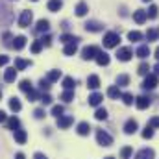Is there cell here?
I'll use <instances>...</instances> for the list:
<instances>
[{
  "label": "cell",
  "instance_id": "cell-28",
  "mask_svg": "<svg viewBox=\"0 0 159 159\" xmlns=\"http://www.w3.org/2000/svg\"><path fill=\"white\" fill-rule=\"evenodd\" d=\"M87 11H89V7H87L85 2H80L78 6H76V15H78V17H85Z\"/></svg>",
  "mask_w": 159,
  "mask_h": 159
},
{
  "label": "cell",
  "instance_id": "cell-1",
  "mask_svg": "<svg viewBox=\"0 0 159 159\" xmlns=\"http://www.w3.org/2000/svg\"><path fill=\"white\" fill-rule=\"evenodd\" d=\"M119 43H120V35L115 34V32H109V34L104 35V46L106 48H115V46H119Z\"/></svg>",
  "mask_w": 159,
  "mask_h": 159
},
{
  "label": "cell",
  "instance_id": "cell-46",
  "mask_svg": "<svg viewBox=\"0 0 159 159\" xmlns=\"http://www.w3.org/2000/svg\"><path fill=\"white\" fill-rule=\"evenodd\" d=\"M11 41H13V35H11L9 32H6V34H4V44H6V46H13Z\"/></svg>",
  "mask_w": 159,
  "mask_h": 159
},
{
  "label": "cell",
  "instance_id": "cell-40",
  "mask_svg": "<svg viewBox=\"0 0 159 159\" xmlns=\"http://www.w3.org/2000/svg\"><path fill=\"white\" fill-rule=\"evenodd\" d=\"M120 98H122V102H124L126 106H131V104H133V94H129V93H124Z\"/></svg>",
  "mask_w": 159,
  "mask_h": 159
},
{
  "label": "cell",
  "instance_id": "cell-51",
  "mask_svg": "<svg viewBox=\"0 0 159 159\" xmlns=\"http://www.w3.org/2000/svg\"><path fill=\"white\" fill-rule=\"evenodd\" d=\"M148 126L150 128H159V117H152L150 122H148Z\"/></svg>",
  "mask_w": 159,
  "mask_h": 159
},
{
  "label": "cell",
  "instance_id": "cell-22",
  "mask_svg": "<svg viewBox=\"0 0 159 159\" xmlns=\"http://www.w3.org/2000/svg\"><path fill=\"white\" fill-rule=\"evenodd\" d=\"M9 109H11V111H15V113H19V111L22 109V104H20V100L13 96V98L9 100Z\"/></svg>",
  "mask_w": 159,
  "mask_h": 159
},
{
  "label": "cell",
  "instance_id": "cell-36",
  "mask_svg": "<svg viewBox=\"0 0 159 159\" xmlns=\"http://www.w3.org/2000/svg\"><path fill=\"white\" fill-rule=\"evenodd\" d=\"M128 83H129V76L128 74H120L119 78H117V87H124Z\"/></svg>",
  "mask_w": 159,
  "mask_h": 159
},
{
  "label": "cell",
  "instance_id": "cell-30",
  "mask_svg": "<svg viewBox=\"0 0 159 159\" xmlns=\"http://www.w3.org/2000/svg\"><path fill=\"white\" fill-rule=\"evenodd\" d=\"M74 85H76L74 78H70V76L63 78V87H65V91H72V89H74Z\"/></svg>",
  "mask_w": 159,
  "mask_h": 159
},
{
  "label": "cell",
  "instance_id": "cell-37",
  "mask_svg": "<svg viewBox=\"0 0 159 159\" xmlns=\"http://www.w3.org/2000/svg\"><path fill=\"white\" fill-rule=\"evenodd\" d=\"M128 39L133 41V43L143 41V34H141V32H137V30H135V32H129V34H128Z\"/></svg>",
  "mask_w": 159,
  "mask_h": 159
},
{
  "label": "cell",
  "instance_id": "cell-2",
  "mask_svg": "<svg viewBox=\"0 0 159 159\" xmlns=\"http://www.w3.org/2000/svg\"><path fill=\"white\" fill-rule=\"evenodd\" d=\"M96 141H98L100 146H106V148L113 144V137H111L109 133H106L104 129H98V131H96Z\"/></svg>",
  "mask_w": 159,
  "mask_h": 159
},
{
  "label": "cell",
  "instance_id": "cell-42",
  "mask_svg": "<svg viewBox=\"0 0 159 159\" xmlns=\"http://www.w3.org/2000/svg\"><path fill=\"white\" fill-rule=\"evenodd\" d=\"M41 50H43V43H41L39 39L34 41V43H32V52H34V54H39Z\"/></svg>",
  "mask_w": 159,
  "mask_h": 159
},
{
  "label": "cell",
  "instance_id": "cell-19",
  "mask_svg": "<svg viewBox=\"0 0 159 159\" xmlns=\"http://www.w3.org/2000/svg\"><path fill=\"white\" fill-rule=\"evenodd\" d=\"M32 65V61L30 59H20V57H17L15 59V70H24L26 67H30Z\"/></svg>",
  "mask_w": 159,
  "mask_h": 159
},
{
  "label": "cell",
  "instance_id": "cell-35",
  "mask_svg": "<svg viewBox=\"0 0 159 159\" xmlns=\"http://www.w3.org/2000/svg\"><path fill=\"white\" fill-rule=\"evenodd\" d=\"M131 154H133L131 146H124V148L120 150V159H129L131 157Z\"/></svg>",
  "mask_w": 159,
  "mask_h": 159
},
{
  "label": "cell",
  "instance_id": "cell-4",
  "mask_svg": "<svg viewBox=\"0 0 159 159\" xmlns=\"http://www.w3.org/2000/svg\"><path fill=\"white\" fill-rule=\"evenodd\" d=\"M32 20H34V15H32V11L24 9V11L20 13V17H19V26H20V28H28V26L32 24Z\"/></svg>",
  "mask_w": 159,
  "mask_h": 159
},
{
  "label": "cell",
  "instance_id": "cell-20",
  "mask_svg": "<svg viewBox=\"0 0 159 159\" xmlns=\"http://www.w3.org/2000/svg\"><path fill=\"white\" fill-rule=\"evenodd\" d=\"M96 63H98L100 67H107V65H109V56H107L106 52H100V54L96 56Z\"/></svg>",
  "mask_w": 159,
  "mask_h": 159
},
{
  "label": "cell",
  "instance_id": "cell-41",
  "mask_svg": "<svg viewBox=\"0 0 159 159\" xmlns=\"http://www.w3.org/2000/svg\"><path fill=\"white\" fill-rule=\"evenodd\" d=\"M143 137H144V139H152V137H154V128H150V126L146 124V128L143 129Z\"/></svg>",
  "mask_w": 159,
  "mask_h": 159
},
{
  "label": "cell",
  "instance_id": "cell-26",
  "mask_svg": "<svg viewBox=\"0 0 159 159\" xmlns=\"http://www.w3.org/2000/svg\"><path fill=\"white\" fill-rule=\"evenodd\" d=\"M59 41H61V43H65V44H69V43H76V44H78L80 37H76V35H70V34H63V35L59 37Z\"/></svg>",
  "mask_w": 159,
  "mask_h": 159
},
{
  "label": "cell",
  "instance_id": "cell-24",
  "mask_svg": "<svg viewBox=\"0 0 159 159\" xmlns=\"http://www.w3.org/2000/svg\"><path fill=\"white\" fill-rule=\"evenodd\" d=\"M107 96H109V98H120V96H122L120 87H117V85H111V87L107 89Z\"/></svg>",
  "mask_w": 159,
  "mask_h": 159
},
{
  "label": "cell",
  "instance_id": "cell-5",
  "mask_svg": "<svg viewBox=\"0 0 159 159\" xmlns=\"http://www.w3.org/2000/svg\"><path fill=\"white\" fill-rule=\"evenodd\" d=\"M131 57H133V50H131L129 46L119 48V52H117V59H119V61H129Z\"/></svg>",
  "mask_w": 159,
  "mask_h": 159
},
{
  "label": "cell",
  "instance_id": "cell-44",
  "mask_svg": "<svg viewBox=\"0 0 159 159\" xmlns=\"http://www.w3.org/2000/svg\"><path fill=\"white\" fill-rule=\"evenodd\" d=\"M157 37H159L157 30H148V32H146V39H148V41H156Z\"/></svg>",
  "mask_w": 159,
  "mask_h": 159
},
{
  "label": "cell",
  "instance_id": "cell-47",
  "mask_svg": "<svg viewBox=\"0 0 159 159\" xmlns=\"http://www.w3.org/2000/svg\"><path fill=\"white\" fill-rule=\"evenodd\" d=\"M39 89L41 91H43V93H44V91H48V89H50V81H48V80H41L39 81Z\"/></svg>",
  "mask_w": 159,
  "mask_h": 159
},
{
  "label": "cell",
  "instance_id": "cell-13",
  "mask_svg": "<svg viewBox=\"0 0 159 159\" xmlns=\"http://www.w3.org/2000/svg\"><path fill=\"white\" fill-rule=\"evenodd\" d=\"M15 78H17V70H15V67L6 69V72H4V81H6V83H13Z\"/></svg>",
  "mask_w": 159,
  "mask_h": 159
},
{
  "label": "cell",
  "instance_id": "cell-58",
  "mask_svg": "<svg viewBox=\"0 0 159 159\" xmlns=\"http://www.w3.org/2000/svg\"><path fill=\"white\" fill-rule=\"evenodd\" d=\"M0 100H2V91H0Z\"/></svg>",
  "mask_w": 159,
  "mask_h": 159
},
{
  "label": "cell",
  "instance_id": "cell-57",
  "mask_svg": "<svg viewBox=\"0 0 159 159\" xmlns=\"http://www.w3.org/2000/svg\"><path fill=\"white\" fill-rule=\"evenodd\" d=\"M156 57H157V61H159V46L156 48Z\"/></svg>",
  "mask_w": 159,
  "mask_h": 159
},
{
  "label": "cell",
  "instance_id": "cell-17",
  "mask_svg": "<svg viewBox=\"0 0 159 159\" xmlns=\"http://www.w3.org/2000/svg\"><path fill=\"white\" fill-rule=\"evenodd\" d=\"M24 46H26V37H24V35L13 37V48H15V50H22Z\"/></svg>",
  "mask_w": 159,
  "mask_h": 159
},
{
  "label": "cell",
  "instance_id": "cell-52",
  "mask_svg": "<svg viewBox=\"0 0 159 159\" xmlns=\"http://www.w3.org/2000/svg\"><path fill=\"white\" fill-rule=\"evenodd\" d=\"M9 63V57L7 56H0V67H4V65H7Z\"/></svg>",
  "mask_w": 159,
  "mask_h": 159
},
{
  "label": "cell",
  "instance_id": "cell-8",
  "mask_svg": "<svg viewBox=\"0 0 159 159\" xmlns=\"http://www.w3.org/2000/svg\"><path fill=\"white\" fill-rule=\"evenodd\" d=\"M137 129H139V124H137V120L129 119L126 124H124V133H126V135H133Z\"/></svg>",
  "mask_w": 159,
  "mask_h": 159
},
{
  "label": "cell",
  "instance_id": "cell-38",
  "mask_svg": "<svg viewBox=\"0 0 159 159\" xmlns=\"http://www.w3.org/2000/svg\"><path fill=\"white\" fill-rule=\"evenodd\" d=\"M39 100H41L43 106H50V104H52V96H50L48 93H43V94L39 96Z\"/></svg>",
  "mask_w": 159,
  "mask_h": 159
},
{
  "label": "cell",
  "instance_id": "cell-31",
  "mask_svg": "<svg viewBox=\"0 0 159 159\" xmlns=\"http://www.w3.org/2000/svg\"><path fill=\"white\" fill-rule=\"evenodd\" d=\"M19 89H20V91H24V93H28V91H32L34 87H32V81H30V80H20Z\"/></svg>",
  "mask_w": 159,
  "mask_h": 159
},
{
  "label": "cell",
  "instance_id": "cell-23",
  "mask_svg": "<svg viewBox=\"0 0 159 159\" xmlns=\"http://www.w3.org/2000/svg\"><path fill=\"white\" fill-rule=\"evenodd\" d=\"M61 6H63V2H61V0H48V11H52V13L59 11V9H61Z\"/></svg>",
  "mask_w": 159,
  "mask_h": 159
},
{
  "label": "cell",
  "instance_id": "cell-33",
  "mask_svg": "<svg viewBox=\"0 0 159 159\" xmlns=\"http://www.w3.org/2000/svg\"><path fill=\"white\" fill-rule=\"evenodd\" d=\"M137 72H139L141 76H148V74H150V65H148V63H141L139 69H137Z\"/></svg>",
  "mask_w": 159,
  "mask_h": 159
},
{
  "label": "cell",
  "instance_id": "cell-15",
  "mask_svg": "<svg viewBox=\"0 0 159 159\" xmlns=\"http://www.w3.org/2000/svg\"><path fill=\"white\" fill-rule=\"evenodd\" d=\"M102 100H104V96L100 94V93H93V94H89V106H100L102 104Z\"/></svg>",
  "mask_w": 159,
  "mask_h": 159
},
{
  "label": "cell",
  "instance_id": "cell-14",
  "mask_svg": "<svg viewBox=\"0 0 159 159\" xmlns=\"http://www.w3.org/2000/svg\"><path fill=\"white\" fill-rule=\"evenodd\" d=\"M135 56H137V57H141V59H146V57L150 56V46H148V44H141V46L137 48Z\"/></svg>",
  "mask_w": 159,
  "mask_h": 159
},
{
  "label": "cell",
  "instance_id": "cell-7",
  "mask_svg": "<svg viewBox=\"0 0 159 159\" xmlns=\"http://www.w3.org/2000/svg\"><path fill=\"white\" fill-rule=\"evenodd\" d=\"M157 76H156V74H148V76H146V78H144V81H143V87H144V89H146V91H148V89H156V87H157Z\"/></svg>",
  "mask_w": 159,
  "mask_h": 159
},
{
  "label": "cell",
  "instance_id": "cell-59",
  "mask_svg": "<svg viewBox=\"0 0 159 159\" xmlns=\"http://www.w3.org/2000/svg\"><path fill=\"white\" fill-rule=\"evenodd\" d=\"M106 159H115V157H106Z\"/></svg>",
  "mask_w": 159,
  "mask_h": 159
},
{
  "label": "cell",
  "instance_id": "cell-32",
  "mask_svg": "<svg viewBox=\"0 0 159 159\" xmlns=\"http://www.w3.org/2000/svg\"><path fill=\"white\" fill-rule=\"evenodd\" d=\"M59 78H61V70H50V72H48V76H46V80H48L50 83L57 81Z\"/></svg>",
  "mask_w": 159,
  "mask_h": 159
},
{
  "label": "cell",
  "instance_id": "cell-55",
  "mask_svg": "<svg viewBox=\"0 0 159 159\" xmlns=\"http://www.w3.org/2000/svg\"><path fill=\"white\" fill-rule=\"evenodd\" d=\"M15 159H26V157H24V154H22V152H19V154L15 156Z\"/></svg>",
  "mask_w": 159,
  "mask_h": 159
},
{
  "label": "cell",
  "instance_id": "cell-16",
  "mask_svg": "<svg viewBox=\"0 0 159 159\" xmlns=\"http://www.w3.org/2000/svg\"><path fill=\"white\" fill-rule=\"evenodd\" d=\"M15 141H17V144H24L28 141V133L24 129H15Z\"/></svg>",
  "mask_w": 159,
  "mask_h": 159
},
{
  "label": "cell",
  "instance_id": "cell-3",
  "mask_svg": "<svg viewBox=\"0 0 159 159\" xmlns=\"http://www.w3.org/2000/svg\"><path fill=\"white\" fill-rule=\"evenodd\" d=\"M98 54H100V48H98V46H85V48L81 50V57H83L85 61H89V59H96Z\"/></svg>",
  "mask_w": 159,
  "mask_h": 159
},
{
  "label": "cell",
  "instance_id": "cell-60",
  "mask_svg": "<svg viewBox=\"0 0 159 159\" xmlns=\"http://www.w3.org/2000/svg\"><path fill=\"white\" fill-rule=\"evenodd\" d=\"M143 2H150V0H143Z\"/></svg>",
  "mask_w": 159,
  "mask_h": 159
},
{
  "label": "cell",
  "instance_id": "cell-48",
  "mask_svg": "<svg viewBox=\"0 0 159 159\" xmlns=\"http://www.w3.org/2000/svg\"><path fill=\"white\" fill-rule=\"evenodd\" d=\"M157 6H150V9H148V11H146V13H148V17H150V19H156V17H157Z\"/></svg>",
  "mask_w": 159,
  "mask_h": 159
},
{
  "label": "cell",
  "instance_id": "cell-11",
  "mask_svg": "<svg viewBox=\"0 0 159 159\" xmlns=\"http://www.w3.org/2000/svg\"><path fill=\"white\" fill-rule=\"evenodd\" d=\"M156 157V152L152 150V148H143L137 156H135V159H154Z\"/></svg>",
  "mask_w": 159,
  "mask_h": 159
},
{
  "label": "cell",
  "instance_id": "cell-43",
  "mask_svg": "<svg viewBox=\"0 0 159 159\" xmlns=\"http://www.w3.org/2000/svg\"><path fill=\"white\" fill-rule=\"evenodd\" d=\"M63 111H65V109H63V106H54V107H52V115H54V117H57V119L63 115Z\"/></svg>",
  "mask_w": 159,
  "mask_h": 159
},
{
  "label": "cell",
  "instance_id": "cell-53",
  "mask_svg": "<svg viewBox=\"0 0 159 159\" xmlns=\"http://www.w3.org/2000/svg\"><path fill=\"white\" fill-rule=\"evenodd\" d=\"M6 120H7V115H6V113L0 109V122H6Z\"/></svg>",
  "mask_w": 159,
  "mask_h": 159
},
{
  "label": "cell",
  "instance_id": "cell-39",
  "mask_svg": "<svg viewBox=\"0 0 159 159\" xmlns=\"http://www.w3.org/2000/svg\"><path fill=\"white\" fill-rule=\"evenodd\" d=\"M61 100H63V102H67V104H69V102H72V100H74V93H72V91H65V93L61 94Z\"/></svg>",
  "mask_w": 159,
  "mask_h": 159
},
{
  "label": "cell",
  "instance_id": "cell-54",
  "mask_svg": "<svg viewBox=\"0 0 159 159\" xmlns=\"http://www.w3.org/2000/svg\"><path fill=\"white\" fill-rule=\"evenodd\" d=\"M34 159H46V156H44V154H39V152H37V154L34 156Z\"/></svg>",
  "mask_w": 159,
  "mask_h": 159
},
{
  "label": "cell",
  "instance_id": "cell-18",
  "mask_svg": "<svg viewBox=\"0 0 159 159\" xmlns=\"http://www.w3.org/2000/svg\"><path fill=\"white\" fill-rule=\"evenodd\" d=\"M87 87H89V89H93V91H94V89H98V87H100V78H98L96 74H91V76L87 78Z\"/></svg>",
  "mask_w": 159,
  "mask_h": 159
},
{
  "label": "cell",
  "instance_id": "cell-6",
  "mask_svg": "<svg viewBox=\"0 0 159 159\" xmlns=\"http://www.w3.org/2000/svg\"><path fill=\"white\" fill-rule=\"evenodd\" d=\"M72 122H74V119H72L70 115H61V117L57 119V128H59V129H67V128L72 126Z\"/></svg>",
  "mask_w": 159,
  "mask_h": 159
},
{
  "label": "cell",
  "instance_id": "cell-61",
  "mask_svg": "<svg viewBox=\"0 0 159 159\" xmlns=\"http://www.w3.org/2000/svg\"><path fill=\"white\" fill-rule=\"evenodd\" d=\"M32 2H37V0H32Z\"/></svg>",
  "mask_w": 159,
  "mask_h": 159
},
{
  "label": "cell",
  "instance_id": "cell-10",
  "mask_svg": "<svg viewBox=\"0 0 159 159\" xmlns=\"http://www.w3.org/2000/svg\"><path fill=\"white\" fill-rule=\"evenodd\" d=\"M150 104H152V100H150L148 96H139V98H135L137 109H146V107H150Z\"/></svg>",
  "mask_w": 159,
  "mask_h": 159
},
{
  "label": "cell",
  "instance_id": "cell-25",
  "mask_svg": "<svg viewBox=\"0 0 159 159\" xmlns=\"http://www.w3.org/2000/svg\"><path fill=\"white\" fill-rule=\"evenodd\" d=\"M78 135H89V131H91V126H89V122H80L78 124Z\"/></svg>",
  "mask_w": 159,
  "mask_h": 159
},
{
  "label": "cell",
  "instance_id": "cell-56",
  "mask_svg": "<svg viewBox=\"0 0 159 159\" xmlns=\"http://www.w3.org/2000/svg\"><path fill=\"white\" fill-rule=\"evenodd\" d=\"M154 70H156V76H159V63L156 65V67H154Z\"/></svg>",
  "mask_w": 159,
  "mask_h": 159
},
{
  "label": "cell",
  "instance_id": "cell-12",
  "mask_svg": "<svg viewBox=\"0 0 159 159\" xmlns=\"http://www.w3.org/2000/svg\"><path fill=\"white\" fill-rule=\"evenodd\" d=\"M146 19H148V13H146L144 9H137V11H133V20H135L137 24H143Z\"/></svg>",
  "mask_w": 159,
  "mask_h": 159
},
{
  "label": "cell",
  "instance_id": "cell-50",
  "mask_svg": "<svg viewBox=\"0 0 159 159\" xmlns=\"http://www.w3.org/2000/svg\"><path fill=\"white\" fill-rule=\"evenodd\" d=\"M44 115H46V113H44V109H41V107H39V109H35V111H34V117H35V119H44Z\"/></svg>",
  "mask_w": 159,
  "mask_h": 159
},
{
  "label": "cell",
  "instance_id": "cell-29",
  "mask_svg": "<svg viewBox=\"0 0 159 159\" xmlns=\"http://www.w3.org/2000/svg\"><path fill=\"white\" fill-rule=\"evenodd\" d=\"M76 50H78V44H76V43H69V44L65 46V50H63V52H65V56H74V54H76Z\"/></svg>",
  "mask_w": 159,
  "mask_h": 159
},
{
  "label": "cell",
  "instance_id": "cell-9",
  "mask_svg": "<svg viewBox=\"0 0 159 159\" xmlns=\"http://www.w3.org/2000/svg\"><path fill=\"white\" fill-rule=\"evenodd\" d=\"M85 30L87 32H102L104 30V24L98 22V20H89V22H85Z\"/></svg>",
  "mask_w": 159,
  "mask_h": 159
},
{
  "label": "cell",
  "instance_id": "cell-34",
  "mask_svg": "<svg viewBox=\"0 0 159 159\" xmlns=\"http://www.w3.org/2000/svg\"><path fill=\"white\" fill-rule=\"evenodd\" d=\"M94 119H96V120H106V119H107V111H106L104 107H98V109H96V113H94Z\"/></svg>",
  "mask_w": 159,
  "mask_h": 159
},
{
  "label": "cell",
  "instance_id": "cell-27",
  "mask_svg": "<svg viewBox=\"0 0 159 159\" xmlns=\"http://www.w3.org/2000/svg\"><path fill=\"white\" fill-rule=\"evenodd\" d=\"M6 122H7V129H13V131L19 129V126H20V120L17 119V117H11V119H7Z\"/></svg>",
  "mask_w": 159,
  "mask_h": 159
},
{
  "label": "cell",
  "instance_id": "cell-49",
  "mask_svg": "<svg viewBox=\"0 0 159 159\" xmlns=\"http://www.w3.org/2000/svg\"><path fill=\"white\" fill-rule=\"evenodd\" d=\"M41 43H43V46H50V44H52V37H50V35H44V37H41Z\"/></svg>",
  "mask_w": 159,
  "mask_h": 159
},
{
  "label": "cell",
  "instance_id": "cell-45",
  "mask_svg": "<svg viewBox=\"0 0 159 159\" xmlns=\"http://www.w3.org/2000/svg\"><path fill=\"white\" fill-rule=\"evenodd\" d=\"M26 96H28V100H30V102L39 100V94H37V91H34V89H32V91H28V93H26Z\"/></svg>",
  "mask_w": 159,
  "mask_h": 159
},
{
  "label": "cell",
  "instance_id": "cell-21",
  "mask_svg": "<svg viewBox=\"0 0 159 159\" xmlns=\"http://www.w3.org/2000/svg\"><path fill=\"white\" fill-rule=\"evenodd\" d=\"M48 28H50V22L46 19H41L39 22H37V26H35V32L37 34H43V32H48Z\"/></svg>",
  "mask_w": 159,
  "mask_h": 159
}]
</instances>
